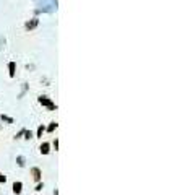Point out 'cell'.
<instances>
[{"mask_svg": "<svg viewBox=\"0 0 185 195\" xmlns=\"http://www.w3.org/2000/svg\"><path fill=\"white\" fill-rule=\"evenodd\" d=\"M29 176H31V179H33L36 184L42 182V169H41V168L33 166L31 169H29Z\"/></svg>", "mask_w": 185, "mask_h": 195, "instance_id": "1", "label": "cell"}, {"mask_svg": "<svg viewBox=\"0 0 185 195\" xmlns=\"http://www.w3.org/2000/svg\"><path fill=\"white\" fill-rule=\"evenodd\" d=\"M42 189H44V184H42V182H39V184H36V189H34V190H36V192H41V190H42Z\"/></svg>", "mask_w": 185, "mask_h": 195, "instance_id": "14", "label": "cell"}, {"mask_svg": "<svg viewBox=\"0 0 185 195\" xmlns=\"http://www.w3.org/2000/svg\"><path fill=\"white\" fill-rule=\"evenodd\" d=\"M5 182H7V176L0 171V184H5Z\"/></svg>", "mask_w": 185, "mask_h": 195, "instance_id": "13", "label": "cell"}, {"mask_svg": "<svg viewBox=\"0 0 185 195\" xmlns=\"http://www.w3.org/2000/svg\"><path fill=\"white\" fill-rule=\"evenodd\" d=\"M16 163L20 168H24V156H16Z\"/></svg>", "mask_w": 185, "mask_h": 195, "instance_id": "10", "label": "cell"}, {"mask_svg": "<svg viewBox=\"0 0 185 195\" xmlns=\"http://www.w3.org/2000/svg\"><path fill=\"white\" fill-rule=\"evenodd\" d=\"M50 146H52V148L55 150V151H58V138H55L52 143H50Z\"/></svg>", "mask_w": 185, "mask_h": 195, "instance_id": "12", "label": "cell"}, {"mask_svg": "<svg viewBox=\"0 0 185 195\" xmlns=\"http://www.w3.org/2000/svg\"><path fill=\"white\" fill-rule=\"evenodd\" d=\"M39 153L44 154V156L49 154L50 153V143L49 142H42V143H41V145H39Z\"/></svg>", "mask_w": 185, "mask_h": 195, "instance_id": "4", "label": "cell"}, {"mask_svg": "<svg viewBox=\"0 0 185 195\" xmlns=\"http://www.w3.org/2000/svg\"><path fill=\"white\" fill-rule=\"evenodd\" d=\"M44 132H46V127H44V125H39L38 130H36L34 138H42V133H44Z\"/></svg>", "mask_w": 185, "mask_h": 195, "instance_id": "7", "label": "cell"}, {"mask_svg": "<svg viewBox=\"0 0 185 195\" xmlns=\"http://www.w3.org/2000/svg\"><path fill=\"white\" fill-rule=\"evenodd\" d=\"M0 119L5 120V122H8V124H13V119H12V117H8V116H3V114H2V116H0Z\"/></svg>", "mask_w": 185, "mask_h": 195, "instance_id": "11", "label": "cell"}, {"mask_svg": "<svg viewBox=\"0 0 185 195\" xmlns=\"http://www.w3.org/2000/svg\"><path fill=\"white\" fill-rule=\"evenodd\" d=\"M15 72H16V64H15V62H10L8 64V75L12 76H15Z\"/></svg>", "mask_w": 185, "mask_h": 195, "instance_id": "6", "label": "cell"}, {"mask_svg": "<svg viewBox=\"0 0 185 195\" xmlns=\"http://www.w3.org/2000/svg\"><path fill=\"white\" fill-rule=\"evenodd\" d=\"M12 192L15 195H21V194H23V182H21V181H15L12 184Z\"/></svg>", "mask_w": 185, "mask_h": 195, "instance_id": "3", "label": "cell"}, {"mask_svg": "<svg viewBox=\"0 0 185 195\" xmlns=\"http://www.w3.org/2000/svg\"><path fill=\"white\" fill-rule=\"evenodd\" d=\"M23 135H24V138H26V140H31V138H34V133H33L31 130H24V132H23Z\"/></svg>", "mask_w": 185, "mask_h": 195, "instance_id": "9", "label": "cell"}, {"mask_svg": "<svg viewBox=\"0 0 185 195\" xmlns=\"http://www.w3.org/2000/svg\"><path fill=\"white\" fill-rule=\"evenodd\" d=\"M38 102H39L41 106H46V108H49L50 111H55V109H57V106H55L47 96H39V98H38Z\"/></svg>", "mask_w": 185, "mask_h": 195, "instance_id": "2", "label": "cell"}, {"mask_svg": "<svg viewBox=\"0 0 185 195\" xmlns=\"http://www.w3.org/2000/svg\"><path fill=\"white\" fill-rule=\"evenodd\" d=\"M39 24V18H33V20L26 21V24H24V29L26 31H31V29H34L36 26Z\"/></svg>", "mask_w": 185, "mask_h": 195, "instance_id": "5", "label": "cell"}, {"mask_svg": "<svg viewBox=\"0 0 185 195\" xmlns=\"http://www.w3.org/2000/svg\"><path fill=\"white\" fill-rule=\"evenodd\" d=\"M57 127H58V124H57V122H50V125L46 128V132H49V133H52V132H54Z\"/></svg>", "mask_w": 185, "mask_h": 195, "instance_id": "8", "label": "cell"}]
</instances>
